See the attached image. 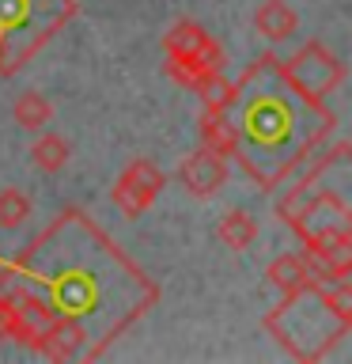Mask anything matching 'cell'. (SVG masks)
Returning a JSON list of instances; mask_svg holds the SVG:
<instances>
[{"instance_id": "1", "label": "cell", "mask_w": 352, "mask_h": 364, "mask_svg": "<svg viewBox=\"0 0 352 364\" xmlns=\"http://www.w3.org/2000/svg\"><path fill=\"white\" fill-rule=\"evenodd\" d=\"M0 269L31 284L53 315L72 318L91 341V360L159 304V284L84 209L57 213Z\"/></svg>"}, {"instance_id": "2", "label": "cell", "mask_w": 352, "mask_h": 364, "mask_svg": "<svg viewBox=\"0 0 352 364\" xmlns=\"http://www.w3.org/2000/svg\"><path fill=\"white\" fill-rule=\"evenodd\" d=\"M227 122L235 129V159L261 190L284 186V175L303 152L337 129V114L326 102L307 99L280 73L277 53H261L243 68L227 95Z\"/></svg>"}, {"instance_id": "3", "label": "cell", "mask_w": 352, "mask_h": 364, "mask_svg": "<svg viewBox=\"0 0 352 364\" xmlns=\"http://www.w3.org/2000/svg\"><path fill=\"white\" fill-rule=\"evenodd\" d=\"M265 334L299 364H314L334 353L352 334V284L348 281H311L261 318Z\"/></svg>"}, {"instance_id": "4", "label": "cell", "mask_w": 352, "mask_h": 364, "mask_svg": "<svg viewBox=\"0 0 352 364\" xmlns=\"http://www.w3.org/2000/svg\"><path fill=\"white\" fill-rule=\"evenodd\" d=\"M76 11V0H0V76H16Z\"/></svg>"}, {"instance_id": "5", "label": "cell", "mask_w": 352, "mask_h": 364, "mask_svg": "<svg viewBox=\"0 0 352 364\" xmlns=\"http://www.w3.org/2000/svg\"><path fill=\"white\" fill-rule=\"evenodd\" d=\"M277 216L299 235V243L322 235H352V213L337 190H284L277 201Z\"/></svg>"}, {"instance_id": "6", "label": "cell", "mask_w": 352, "mask_h": 364, "mask_svg": "<svg viewBox=\"0 0 352 364\" xmlns=\"http://www.w3.org/2000/svg\"><path fill=\"white\" fill-rule=\"evenodd\" d=\"M163 57H167L163 61L167 76L175 80V84H182V87H193L201 76L224 68V50L216 46L212 34L204 31L201 23H193V19H178V23L167 27Z\"/></svg>"}, {"instance_id": "7", "label": "cell", "mask_w": 352, "mask_h": 364, "mask_svg": "<svg viewBox=\"0 0 352 364\" xmlns=\"http://www.w3.org/2000/svg\"><path fill=\"white\" fill-rule=\"evenodd\" d=\"M280 73L314 102H326V95H334L345 84V65L322 42H307L303 50H295L288 61H280Z\"/></svg>"}, {"instance_id": "8", "label": "cell", "mask_w": 352, "mask_h": 364, "mask_svg": "<svg viewBox=\"0 0 352 364\" xmlns=\"http://www.w3.org/2000/svg\"><path fill=\"white\" fill-rule=\"evenodd\" d=\"M163 186H167L163 167H159L155 159H148V156H136L121 167V175L110 190V201L118 205L121 216L133 220V216H141L144 209H152V201L163 193Z\"/></svg>"}, {"instance_id": "9", "label": "cell", "mask_w": 352, "mask_h": 364, "mask_svg": "<svg viewBox=\"0 0 352 364\" xmlns=\"http://www.w3.org/2000/svg\"><path fill=\"white\" fill-rule=\"evenodd\" d=\"M175 182L193 198H212L227 182V156H216L212 148H197L175 167Z\"/></svg>"}, {"instance_id": "10", "label": "cell", "mask_w": 352, "mask_h": 364, "mask_svg": "<svg viewBox=\"0 0 352 364\" xmlns=\"http://www.w3.org/2000/svg\"><path fill=\"white\" fill-rule=\"evenodd\" d=\"M303 255L311 258L314 277L334 284V281H348L352 273V235H322L303 243Z\"/></svg>"}, {"instance_id": "11", "label": "cell", "mask_w": 352, "mask_h": 364, "mask_svg": "<svg viewBox=\"0 0 352 364\" xmlns=\"http://www.w3.org/2000/svg\"><path fill=\"white\" fill-rule=\"evenodd\" d=\"M34 353H38V357H50V360H91V341L72 318L53 315V323L42 330Z\"/></svg>"}, {"instance_id": "12", "label": "cell", "mask_w": 352, "mask_h": 364, "mask_svg": "<svg viewBox=\"0 0 352 364\" xmlns=\"http://www.w3.org/2000/svg\"><path fill=\"white\" fill-rule=\"evenodd\" d=\"M265 277L280 289V296H284V292L303 289V284H311V281H318V277H314L311 258H307L303 250H284V255H277V258L269 262Z\"/></svg>"}, {"instance_id": "13", "label": "cell", "mask_w": 352, "mask_h": 364, "mask_svg": "<svg viewBox=\"0 0 352 364\" xmlns=\"http://www.w3.org/2000/svg\"><path fill=\"white\" fill-rule=\"evenodd\" d=\"M295 27H299V16H295V8L284 4V0H265V4H258V11H254V31L265 34L269 42L292 38Z\"/></svg>"}, {"instance_id": "14", "label": "cell", "mask_w": 352, "mask_h": 364, "mask_svg": "<svg viewBox=\"0 0 352 364\" xmlns=\"http://www.w3.org/2000/svg\"><path fill=\"white\" fill-rule=\"evenodd\" d=\"M197 136H201V148H212L216 156H231L235 152V129L227 122L224 110H201L197 118Z\"/></svg>"}, {"instance_id": "15", "label": "cell", "mask_w": 352, "mask_h": 364, "mask_svg": "<svg viewBox=\"0 0 352 364\" xmlns=\"http://www.w3.org/2000/svg\"><path fill=\"white\" fill-rule=\"evenodd\" d=\"M216 239H220L227 250H246V247H254V239H258V220L246 209H231V213L220 216V224H216Z\"/></svg>"}, {"instance_id": "16", "label": "cell", "mask_w": 352, "mask_h": 364, "mask_svg": "<svg viewBox=\"0 0 352 364\" xmlns=\"http://www.w3.org/2000/svg\"><path fill=\"white\" fill-rule=\"evenodd\" d=\"M11 118H16L19 129L27 133H42L45 125L53 122V102L42 95V91H23V95L16 99V107H11Z\"/></svg>"}, {"instance_id": "17", "label": "cell", "mask_w": 352, "mask_h": 364, "mask_svg": "<svg viewBox=\"0 0 352 364\" xmlns=\"http://www.w3.org/2000/svg\"><path fill=\"white\" fill-rule=\"evenodd\" d=\"M68 156H72V148H68V141L61 133H38V141L31 144V159H34V167L45 171V175H57L65 164H68Z\"/></svg>"}, {"instance_id": "18", "label": "cell", "mask_w": 352, "mask_h": 364, "mask_svg": "<svg viewBox=\"0 0 352 364\" xmlns=\"http://www.w3.org/2000/svg\"><path fill=\"white\" fill-rule=\"evenodd\" d=\"M31 216V198L19 186H4L0 190V232H11Z\"/></svg>"}, {"instance_id": "19", "label": "cell", "mask_w": 352, "mask_h": 364, "mask_svg": "<svg viewBox=\"0 0 352 364\" xmlns=\"http://www.w3.org/2000/svg\"><path fill=\"white\" fill-rule=\"evenodd\" d=\"M193 91H197L201 107H209V110H224V107H227V95H231V80L224 76V68H216V73L201 76L197 84H193Z\"/></svg>"}]
</instances>
